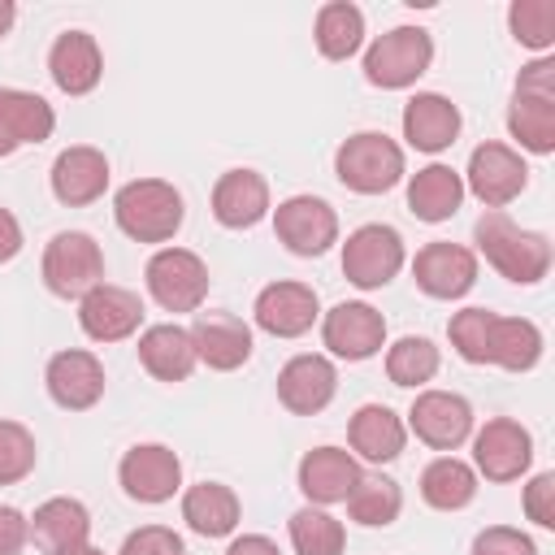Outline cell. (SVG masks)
<instances>
[{
	"label": "cell",
	"mask_w": 555,
	"mask_h": 555,
	"mask_svg": "<svg viewBox=\"0 0 555 555\" xmlns=\"http://www.w3.org/2000/svg\"><path fill=\"white\" fill-rule=\"evenodd\" d=\"M273 234L295 256H325L338 243V212L321 195H291L273 208Z\"/></svg>",
	"instance_id": "cell-9"
},
{
	"label": "cell",
	"mask_w": 555,
	"mask_h": 555,
	"mask_svg": "<svg viewBox=\"0 0 555 555\" xmlns=\"http://www.w3.org/2000/svg\"><path fill=\"white\" fill-rule=\"evenodd\" d=\"M139 364L156 377V382H186L199 364L195 356V343H191V330L186 325H147L139 334Z\"/></svg>",
	"instance_id": "cell-28"
},
{
	"label": "cell",
	"mask_w": 555,
	"mask_h": 555,
	"mask_svg": "<svg viewBox=\"0 0 555 555\" xmlns=\"http://www.w3.org/2000/svg\"><path fill=\"white\" fill-rule=\"evenodd\" d=\"M334 390H338L334 364H330L325 356H312V351L291 356V360L282 364V373H278V399H282V408L295 412V416H317L321 408H330Z\"/></svg>",
	"instance_id": "cell-19"
},
{
	"label": "cell",
	"mask_w": 555,
	"mask_h": 555,
	"mask_svg": "<svg viewBox=\"0 0 555 555\" xmlns=\"http://www.w3.org/2000/svg\"><path fill=\"white\" fill-rule=\"evenodd\" d=\"M113 217L134 243H169L186 221V204L173 182L134 178L113 195Z\"/></svg>",
	"instance_id": "cell-2"
},
{
	"label": "cell",
	"mask_w": 555,
	"mask_h": 555,
	"mask_svg": "<svg viewBox=\"0 0 555 555\" xmlns=\"http://www.w3.org/2000/svg\"><path fill=\"white\" fill-rule=\"evenodd\" d=\"M490 325H494V312L490 308H464L447 321V338L455 347L460 360L468 364H486V347H490Z\"/></svg>",
	"instance_id": "cell-39"
},
{
	"label": "cell",
	"mask_w": 555,
	"mask_h": 555,
	"mask_svg": "<svg viewBox=\"0 0 555 555\" xmlns=\"http://www.w3.org/2000/svg\"><path fill=\"white\" fill-rule=\"evenodd\" d=\"M460 134V108L438 91H416L403 104V139L416 152H447Z\"/></svg>",
	"instance_id": "cell-27"
},
{
	"label": "cell",
	"mask_w": 555,
	"mask_h": 555,
	"mask_svg": "<svg viewBox=\"0 0 555 555\" xmlns=\"http://www.w3.org/2000/svg\"><path fill=\"white\" fill-rule=\"evenodd\" d=\"M35 434L17 421H0V486H13L22 477H30L35 468Z\"/></svg>",
	"instance_id": "cell-40"
},
{
	"label": "cell",
	"mask_w": 555,
	"mask_h": 555,
	"mask_svg": "<svg viewBox=\"0 0 555 555\" xmlns=\"http://www.w3.org/2000/svg\"><path fill=\"white\" fill-rule=\"evenodd\" d=\"M139 321H143V299L126 286L100 282L91 295L78 299V325L95 343H121L139 330Z\"/></svg>",
	"instance_id": "cell-17"
},
{
	"label": "cell",
	"mask_w": 555,
	"mask_h": 555,
	"mask_svg": "<svg viewBox=\"0 0 555 555\" xmlns=\"http://www.w3.org/2000/svg\"><path fill=\"white\" fill-rule=\"evenodd\" d=\"M43 382H48V395L56 408L65 412H87L100 403L104 395V364L82 351V347H69V351H56L43 369Z\"/></svg>",
	"instance_id": "cell-18"
},
{
	"label": "cell",
	"mask_w": 555,
	"mask_h": 555,
	"mask_svg": "<svg viewBox=\"0 0 555 555\" xmlns=\"http://www.w3.org/2000/svg\"><path fill=\"white\" fill-rule=\"evenodd\" d=\"M251 317L264 334L273 338H299L312 330V321L321 317V299L308 282H269L256 304H251Z\"/></svg>",
	"instance_id": "cell-15"
},
{
	"label": "cell",
	"mask_w": 555,
	"mask_h": 555,
	"mask_svg": "<svg viewBox=\"0 0 555 555\" xmlns=\"http://www.w3.org/2000/svg\"><path fill=\"white\" fill-rule=\"evenodd\" d=\"M464 204V178L451 165H425L408 178V208L421 221H447Z\"/></svg>",
	"instance_id": "cell-30"
},
{
	"label": "cell",
	"mask_w": 555,
	"mask_h": 555,
	"mask_svg": "<svg viewBox=\"0 0 555 555\" xmlns=\"http://www.w3.org/2000/svg\"><path fill=\"white\" fill-rule=\"evenodd\" d=\"M412 278H416V286H421L429 299H460V295H468L473 282H477V256H473L468 247H460V243L438 238V243H425V247L416 251Z\"/></svg>",
	"instance_id": "cell-16"
},
{
	"label": "cell",
	"mask_w": 555,
	"mask_h": 555,
	"mask_svg": "<svg viewBox=\"0 0 555 555\" xmlns=\"http://www.w3.org/2000/svg\"><path fill=\"white\" fill-rule=\"evenodd\" d=\"M434 61V39L421 26H395L377 35L364 52V78L382 91H403L412 87Z\"/></svg>",
	"instance_id": "cell-5"
},
{
	"label": "cell",
	"mask_w": 555,
	"mask_h": 555,
	"mask_svg": "<svg viewBox=\"0 0 555 555\" xmlns=\"http://www.w3.org/2000/svg\"><path fill=\"white\" fill-rule=\"evenodd\" d=\"M117 481L134 503H169L182 486V460L165 442H139L121 455Z\"/></svg>",
	"instance_id": "cell-12"
},
{
	"label": "cell",
	"mask_w": 555,
	"mask_h": 555,
	"mask_svg": "<svg viewBox=\"0 0 555 555\" xmlns=\"http://www.w3.org/2000/svg\"><path fill=\"white\" fill-rule=\"evenodd\" d=\"M347 503V516L364 529H382V525H395L399 512H403V490L395 477L386 473H360V481L351 486V494L343 499Z\"/></svg>",
	"instance_id": "cell-34"
},
{
	"label": "cell",
	"mask_w": 555,
	"mask_h": 555,
	"mask_svg": "<svg viewBox=\"0 0 555 555\" xmlns=\"http://www.w3.org/2000/svg\"><path fill=\"white\" fill-rule=\"evenodd\" d=\"M507 26H512L516 43L546 52L555 43V0H516L507 9Z\"/></svg>",
	"instance_id": "cell-38"
},
{
	"label": "cell",
	"mask_w": 555,
	"mask_h": 555,
	"mask_svg": "<svg viewBox=\"0 0 555 555\" xmlns=\"http://www.w3.org/2000/svg\"><path fill=\"white\" fill-rule=\"evenodd\" d=\"M30 538L43 555H74L78 546H87L91 538V512L78 503V499H48L35 507L30 516Z\"/></svg>",
	"instance_id": "cell-25"
},
{
	"label": "cell",
	"mask_w": 555,
	"mask_h": 555,
	"mask_svg": "<svg viewBox=\"0 0 555 555\" xmlns=\"http://www.w3.org/2000/svg\"><path fill=\"white\" fill-rule=\"evenodd\" d=\"M347 442L360 460L369 464H390L403 455V442H408V425L386 408V403H364L356 408L351 425H347Z\"/></svg>",
	"instance_id": "cell-29"
},
{
	"label": "cell",
	"mask_w": 555,
	"mask_h": 555,
	"mask_svg": "<svg viewBox=\"0 0 555 555\" xmlns=\"http://www.w3.org/2000/svg\"><path fill=\"white\" fill-rule=\"evenodd\" d=\"M473 464L486 481H516L533 464V434L512 416H494L473 434Z\"/></svg>",
	"instance_id": "cell-10"
},
{
	"label": "cell",
	"mask_w": 555,
	"mask_h": 555,
	"mask_svg": "<svg viewBox=\"0 0 555 555\" xmlns=\"http://www.w3.org/2000/svg\"><path fill=\"white\" fill-rule=\"evenodd\" d=\"M269 212V182L256 169H225L212 186V217L225 230H251Z\"/></svg>",
	"instance_id": "cell-26"
},
{
	"label": "cell",
	"mask_w": 555,
	"mask_h": 555,
	"mask_svg": "<svg viewBox=\"0 0 555 555\" xmlns=\"http://www.w3.org/2000/svg\"><path fill=\"white\" fill-rule=\"evenodd\" d=\"M143 278H147V295L165 312H195L208 299V282H212L208 264L186 247H160L147 260Z\"/></svg>",
	"instance_id": "cell-7"
},
{
	"label": "cell",
	"mask_w": 555,
	"mask_h": 555,
	"mask_svg": "<svg viewBox=\"0 0 555 555\" xmlns=\"http://www.w3.org/2000/svg\"><path fill=\"white\" fill-rule=\"evenodd\" d=\"M291 546H295V555H343L347 529L325 507L308 503V507H299L291 516Z\"/></svg>",
	"instance_id": "cell-37"
},
{
	"label": "cell",
	"mask_w": 555,
	"mask_h": 555,
	"mask_svg": "<svg viewBox=\"0 0 555 555\" xmlns=\"http://www.w3.org/2000/svg\"><path fill=\"white\" fill-rule=\"evenodd\" d=\"M74 555H104V551H100V546H91V542H87V546H78V551H74Z\"/></svg>",
	"instance_id": "cell-48"
},
{
	"label": "cell",
	"mask_w": 555,
	"mask_h": 555,
	"mask_svg": "<svg viewBox=\"0 0 555 555\" xmlns=\"http://www.w3.org/2000/svg\"><path fill=\"white\" fill-rule=\"evenodd\" d=\"M52 195L65 204V208H82V204H95L108 186V156L91 143H78V147H65L56 160H52Z\"/></svg>",
	"instance_id": "cell-21"
},
{
	"label": "cell",
	"mask_w": 555,
	"mask_h": 555,
	"mask_svg": "<svg viewBox=\"0 0 555 555\" xmlns=\"http://www.w3.org/2000/svg\"><path fill=\"white\" fill-rule=\"evenodd\" d=\"M473 555H538L533 538L512 525H490L473 538Z\"/></svg>",
	"instance_id": "cell-41"
},
{
	"label": "cell",
	"mask_w": 555,
	"mask_h": 555,
	"mask_svg": "<svg viewBox=\"0 0 555 555\" xmlns=\"http://www.w3.org/2000/svg\"><path fill=\"white\" fill-rule=\"evenodd\" d=\"M295 477H299V490L312 507H330V503H343L351 494V486L360 481V464L343 447H312L299 460Z\"/></svg>",
	"instance_id": "cell-22"
},
{
	"label": "cell",
	"mask_w": 555,
	"mask_h": 555,
	"mask_svg": "<svg viewBox=\"0 0 555 555\" xmlns=\"http://www.w3.org/2000/svg\"><path fill=\"white\" fill-rule=\"evenodd\" d=\"M182 520L199 538H225L238 525V494L221 481H199L182 494Z\"/></svg>",
	"instance_id": "cell-32"
},
{
	"label": "cell",
	"mask_w": 555,
	"mask_h": 555,
	"mask_svg": "<svg viewBox=\"0 0 555 555\" xmlns=\"http://www.w3.org/2000/svg\"><path fill=\"white\" fill-rule=\"evenodd\" d=\"M525 516L542 529H555V473H538L525 486Z\"/></svg>",
	"instance_id": "cell-43"
},
{
	"label": "cell",
	"mask_w": 555,
	"mask_h": 555,
	"mask_svg": "<svg viewBox=\"0 0 555 555\" xmlns=\"http://www.w3.org/2000/svg\"><path fill=\"white\" fill-rule=\"evenodd\" d=\"M442 356L425 334H403L399 343L386 347V377L395 386H425L438 373Z\"/></svg>",
	"instance_id": "cell-36"
},
{
	"label": "cell",
	"mask_w": 555,
	"mask_h": 555,
	"mask_svg": "<svg viewBox=\"0 0 555 555\" xmlns=\"http://www.w3.org/2000/svg\"><path fill=\"white\" fill-rule=\"evenodd\" d=\"M403 260H408V251H403L399 230L395 225H382V221H369V225L351 230L347 243H343V273L360 291L386 286L403 269Z\"/></svg>",
	"instance_id": "cell-8"
},
{
	"label": "cell",
	"mask_w": 555,
	"mask_h": 555,
	"mask_svg": "<svg viewBox=\"0 0 555 555\" xmlns=\"http://www.w3.org/2000/svg\"><path fill=\"white\" fill-rule=\"evenodd\" d=\"M225 555H282V551H278V542L264 538V533H243V538L230 542Z\"/></svg>",
	"instance_id": "cell-46"
},
{
	"label": "cell",
	"mask_w": 555,
	"mask_h": 555,
	"mask_svg": "<svg viewBox=\"0 0 555 555\" xmlns=\"http://www.w3.org/2000/svg\"><path fill=\"white\" fill-rule=\"evenodd\" d=\"M13 17H17V9H13V0H0V39L13 30Z\"/></svg>",
	"instance_id": "cell-47"
},
{
	"label": "cell",
	"mask_w": 555,
	"mask_h": 555,
	"mask_svg": "<svg viewBox=\"0 0 555 555\" xmlns=\"http://www.w3.org/2000/svg\"><path fill=\"white\" fill-rule=\"evenodd\" d=\"M538 360H542V330L525 317H499L494 312L486 364H499L507 373H529Z\"/></svg>",
	"instance_id": "cell-31"
},
{
	"label": "cell",
	"mask_w": 555,
	"mask_h": 555,
	"mask_svg": "<svg viewBox=\"0 0 555 555\" xmlns=\"http://www.w3.org/2000/svg\"><path fill=\"white\" fill-rule=\"evenodd\" d=\"M412 434L434 451H455L473 438V403L455 390H421L408 408Z\"/></svg>",
	"instance_id": "cell-11"
},
{
	"label": "cell",
	"mask_w": 555,
	"mask_h": 555,
	"mask_svg": "<svg viewBox=\"0 0 555 555\" xmlns=\"http://www.w3.org/2000/svg\"><path fill=\"white\" fill-rule=\"evenodd\" d=\"M321 343L338 356V360H369L386 347V317L373 304L360 299H343L325 312L321 321Z\"/></svg>",
	"instance_id": "cell-14"
},
{
	"label": "cell",
	"mask_w": 555,
	"mask_h": 555,
	"mask_svg": "<svg viewBox=\"0 0 555 555\" xmlns=\"http://www.w3.org/2000/svg\"><path fill=\"white\" fill-rule=\"evenodd\" d=\"M507 130L525 152H555V61L538 56L520 69L512 104H507Z\"/></svg>",
	"instance_id": "cell-3"
},
{
	"label": "cell",
	"mask_w": 555,
	"mask_h": 555,
	"mask_svg": "<svg viewBox=\"0 0 555 555\" xmlns=\"http://www.w3.org/2000/svg\"><path fill=\"white\" fill-rule=\"evenodd\" d=\"M17 251H22V225H17V217L9 208H0V264L13 260Z\"/></svg>",
	"instance_id": "cell-45"
},
{
	"label": "cell",
	"mask_w": 555,
	"mask_h": 555,
	"mask_svg": "<svg viewBox=\"0 0 555 555\" xmlns=\"http://www.w3.org/2000/svg\"><path fill=\"white\" fill-rule=\"evenodd\" d=\"M473 494H477V473L464 460L438 455V460L425 464V473H421V499L434 512H460V507L473 503Z\"/></svg>",
	"instance_id": "cell-33"
},
{
	"label": "cell",
	"mask_w": 555,
	"mask_h": 555,
	"mask_svg": "<svg viewBox=\"0 0 555 555\" xmlns=\"http://www.w3.org/2000/svg\"><path fill=\"white\" fill-rule=\"evenodd\" d=\"M52 130H56V113L43 95L22 87H0V156L52 139Z\"/></svg>",
	"instance_id": "cell-23"
},
{
	"label": "cell",
	"mask_w": 555,
	"mask_h": 555,
	"mask_svg": "<svg viewBox=\"0 0 555 555\" xmlns=\"http://www.w3.org/2000/svg\"><path fill=\"white\" fill-rule=\"evenodd\" d=\"M43 282L61 299H82L104 282V251L82 230H61L43 247Z\"/></svg>",
	"instance_id": "cell-6"
},
{
	"label": "cell",
	"mask_w": 555,
	"mask_h": 555,
	"mask_svg": "<svg viewBox=\"0 0 555 555\" xmlns=\"http://www.w3.org/2000/svg\"><path fill=\"white\" fill-rule=\"evenodd\" d=\"M312 39H317V52H321L325 61H347V56H356L360 43H364V13H360L351 0H330V4H321V13H317Z\"/></svg>",
	"instance_id": "cell-35"
},
{
	"label": "cell",
	"mask_w": 555,
	"mask_h": 555,
	"mask_svg": "<svg viewBox=\"0 0 555 555\" xmlns=\"http://www.w3.org/2000/svg\"><path fill=\"white\" fill-rule=\"evenodd\" d=\"M48 74L52 82L65 91V95H87L100 87L104 78V56H100V43L95 35L87 30H65L52 39V52H48Z\"/></svg>",
	"instance_id": "cell-24"
},
{
	"label": "cell",
	"mask_w": 555,
	"mask_h": 555,
	"mask_svg": "<svg viewBox=\"0 0 555 555\" xmlns=\"http://www.w3.org/2000/svg\"><path fill=\"white\" fill-rule=\"evenodd\" d=\"M529 182V165L520 160L516 147L507 143H481L468 156V173H464V191H473L486 208H503L512 204Z\"/></svg>",
	"instance_id": "cell-13"
},
{
	"label": "cell",
	"mask_w": 555,
	"mask_h": 555,
	"mask_svg": "<svg viewBox=\"0 0 555 555\" xmlns=\"http://www.w3.org/2000/svg\"><path fill=\"white\" fill-rule=\"evenodd\" d=\"M26 542H30V516L0 503V555H22Z\"/></svg>",
	"instance_id": "cell-44"
},
{
	"label": "cell",
	"mask_w": 555,
	"mask_h": 555,
	"mask_svg": "<svg viewBox=\"0 0 555 555\" xmlns=\"http://www.w3.org/2000/svg\"><path fill=\"white\" fill-rule=\"evenodd\" d=\"M191 343L199 364L217 373H234L251 360V325L238 321L234 312H199L191 325Z\"/></svg>",
	"instance_id": "cell-20"
},
{
	"label": "cell",
	"mask_w": 555,
	"mask_h": 555,
	"mask_svg": "<svg viewBox=\"0 0 555 555\" xmlns=\"http://www.w3.org/2000/svg\"><path fill=\"white\" fill-rule=\"evenodd\" d=\"M473 243L486 256L494 273H503L516 286H533L551 273V238L542 230L516 225L503 208H486L473 225Z\"/></svg>",
	"instance_id": "cell-1"
},
{
	"label": "cell",
	"mask_w": 555,
	"mask_h": 555,
	"mask_svg": "<svg viewBox=\"0 0 555 555\" xmlns=\"http://www.w3.org/2000/svg\"><path fill=\"white\" fill-rule=\"evenodd\" d=\"M334 173L356 195H382V191L399 186V178H403V147L395 139H386L382 130H360L338 143Z\"/></svg>",
	"instance_id": "cell-4"
},
{
	"label": "cell",
	"mask_w": 555,
	"mask_h": 555,
	"mask_svg": "<svg viewBox=\"0 0 555 555\" xmlns=\"http://www.w3.org/2000/svg\"><path fill=\"white\" fill-rule=\"evenodd\" d=\"M117 555H186V546H182V538H178L173 529H165V525H143V529H134V533L121 542Z\"/></svg>",
	"instance_id": "cell-42"
}]
</instances>
